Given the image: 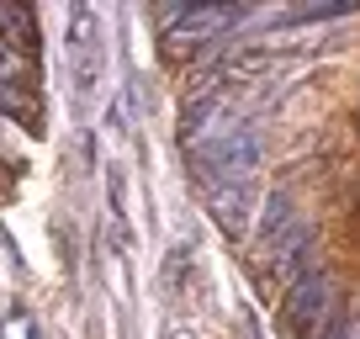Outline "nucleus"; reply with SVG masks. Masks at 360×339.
I'll return each mask as SVG.
<instances>
[{"instance_id":"1","label":"nucleus","mask_w":360,"mask_h":339,"mask_svg":"<svg viewBox=\"0 0 360 339\" xmlns=\"http://www.w3.org/2000/svg\"><path fill=\"white\" fill-rule=\"evenodd\" d=\"M186 148L207 186H249L259 170V133L223 106H202V127H186Z\"/></svg>"},{"instance_id":"2","label":"nucleus","mask_w":360,"mask_h":339,"mask_svg":"<svg viewBox=\"0 0 360 339\" xmlns=\"http://www.w3.org/2000/svg\"><path fill=\"white\" fill-rule=\"evenodd\" d=\"M328 307H334V281L323 271H302L286 292V307H281V324L292 328L297 339H318L328 324Z\"/></svg>"},{"instance_id":"3","label":"nucleus","mask_w":360,"mask_h":339,"mask_svg":"<svg viewBox=\"0 0 360 339\" xmlns=\"http://www.w3.org/2000/svg\"><path fill=\"white\" fill-rule=\"evenodd\" d=\"M307 244H313V228L292 207V196H270L265 217H259V249H265L270 260H302Z\"/></svg>"},{"instance_id":"4","label":"nucleus","mask_w":360,"mask_h":339,"mask_svg":"<svg viewBox=\"0 0 360 339\" xmlns=\"http://www.w3.org/2000/svg\"><path fill=\"white\" fill-rule=\"evenodd\" d=\"M207 202H212V217H217V228L238 238V234H244V217H238V212H249L255 191H249V186H207Z\"/></svg>"},{"instance_id":"5","label":"nucleus","mask_w":360,"mask_h":339,"mask_svg":"<svg viewBox=\"0 0 360 339\" xmlns=\"http://www.w3.org/2000/svg\"><path fill=\"white\" fill-rule=\"evenodd\" d=\"M0 112L16 117V122H32V127H37V101L16 91V79H0Z\"/></svg>"},{"instance_id":"6","label":"nucleus","mask_w":360,"mask_h":339,"mask_svg":"<svg viewBox=\"0 0 360 339\" xmlns=\"http://www.w3.org/2000/svg\"><path fill=\"white\" fill-rule=\"evenodd\" d=\"M32 339H37V334H32Z\"/></svg>"}]
</instances>
